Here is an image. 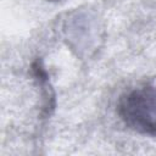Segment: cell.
Listing matches in <instances>:
<instances>
[{
    "mask_svg": "<svg viewBox=\"0 0 156 156\" xmlns=\"http://www.w3.org/2000/svg\"><path fill=\"white\" fill-rule=\"evenodd\" d=\"M117 113L129 129L156 136V87L144 85L121 95Z\"/></svg>",
    "mask_w": 156,
    "mask_h": 156,
    "instance_id": "cell-1",
    "label": "cell"
}]
</instances>
